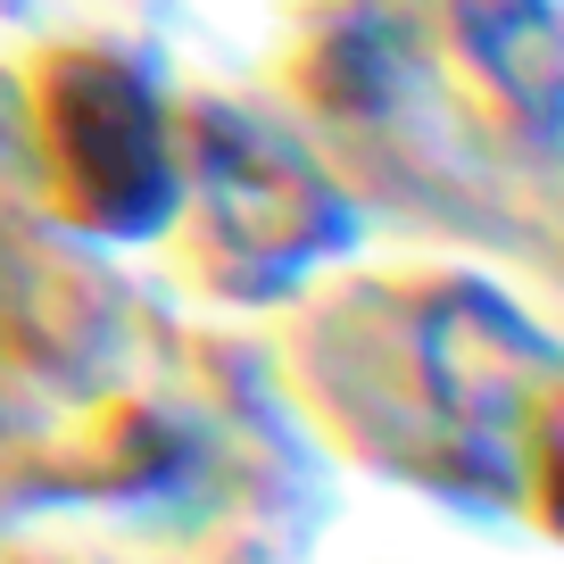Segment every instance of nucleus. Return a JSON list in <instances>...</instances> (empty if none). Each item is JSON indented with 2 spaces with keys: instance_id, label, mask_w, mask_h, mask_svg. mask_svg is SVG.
Here are the masks:
<instances>
[{
  "instance_id": "obj_1",
  "label": "nucleus",
  "mask_w": 564,
  "mask_h": 564,
  "mask_svg": "<svg viewBox=\"0 0 564 564\" xmlns=\"http://www.w3.org/2000/svg\"><path fill=\"white\" fill-rule=\"evenodd\" d=\"M291 382L357 457L448 498H507L547 448L556 349L465 265H349L291 291Z\"/></svg>"
},
{
  "instance_id": "obj_2",
  "label": "nucleus",
  "mask_w": 564,
  "mask_h": 564,
  "mask_svg": "<svg viewBox=\"0 0 564 564\" xmlns=\"http://www.w3.org/2000/svg\"><path fill=\"white\" fill-rule=\"evenodd\" d=\"M166 141H175V192L150 241H166L175 274L208 300H291L366 232L349 183L324 166L316 141L232 91L175 84Z\"/></svg>"
},
{
  "instance_id": "obj_3",
  "label": "nucleus",
  "mask_w": 564,
  "mask_h": 564,
  "mask_svg": "<svg viewBox=\"0 0 564 564\" xmlns=\"http://www.w3.org/2000/svg\"><path fill=\"white\" fill-rule=\"evenodd\" d=\"M166 108L175 84L150 42L100 25L34 42L18 67V150L42 216L84 241H150L175 192Z\"/></svg>"
},
{
  "instance_id": "obj_4",
  "label": "nucleus",
  "mask_w": 564,
  "mask_h": 564,
  "mask_svg": "<svg viewBox=\"0 0 564 564\" xmlns=\"http://www.w3.org/2000/svg\"><path fill=\"white\" fill-rule=\"evenodd\" d=\"M448 100L490 150L523 166L556 159V0H390Z\"/></svg>"
},
{
  "instance_id": "obj_5",
  "label": "nucleus",
  "mask_w": 564,
  "mask_h": 564,
  "mask_svg": "<svg viewBox=\"0 0 564 564\" xmlns=\"http://www.w3.org/2000/svg\"><path fill=\"white\" fill-rule=\"evenodd\" d=\"M274 100L291 108L300 141H390L432 100L406 18L390 0H291L274 34Z\"/></svg>"
}]
</instances>
